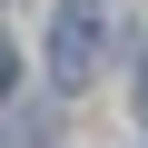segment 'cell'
<instances>
[{
  "label": "cell",
  "instance_id": "1",
  "mask_svg": "<svg viewBox=\"0 0 148 148\" xmlns=\"http://www.w3.org/2000/svg\"><path fill=\"white\" fill-rule=\"evenodd\" d=\"M109 30H119L109 0H59V20H49V79L59 89H89L99 59H109Z\"/></svg>",
  "mask_w": 148,
  "mask_h": 148
},
{
  "label": "cell",
  "instance_id": "2",
  "mask_svg": "<svg viewBox=\"0 0 148 148\" xmlns=\"http://www.w3.org/2000/svg\"><path fill=\"white\" fill-rule=\"evenodd\" d=\"M138 109H148V59H138Z\"/></svg>",
  "mask_w": 148,
  "mask_h": 148
}]
</instances>
